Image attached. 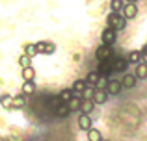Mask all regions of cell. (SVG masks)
<instances>
[{"instance_id": "obj_27", "label": "cell", "mask_w": 147, "mask_h": 141, "mask_svg": "<svg viewBox=\"0 0 147 141\" xmlns=\"http://www.w3.org/2000/svg\"><path fill=\"white\" fill-rule=\"evenodd\" d=\"M24 52H26L28 56H32V58L39 54V52H37V45H36V43H26V45H24Z\"/></svg>"}, {"instance_id": "obj_18", "label": "cell", "mask_w": 147, "mask_h": 141, "mask_svg": "<svg viewBox=\"0 0 147 141\" xmlns=\"http://www.w3.org/2000/svg\"><path fill=\"white\" fill-rule=\"evenodd\" d=\"M82 100H84L82 97L75 95V97H73L71 100L67 102V104H69V110H71V112H80V106H82Z\"/></svg>"}, {"instance_id": "obj_4", "label": "cell", "mask_w": 147, "mask_h": 141, "mask_svg": "<svg viewBox=\"0 0 147 141\" xmlns=\"http://www.w3.org/2000/svg\"><path fill=\"white\" fill-rule=\"evenodd\" d=\"M97 72H99L100 76H106V78H110V74H114L112 59H106V61H99V65H97Z\"/></svg>"}, {"instance_id": "obj_30", "label": "cell", "mask_w": 147, "mask_h": 141, "mask_svg": "<svg viewBox=\"0 0 147 141\" xmlns=\"http://www.w3.org/2000/svg\"><path fill=\"white\" fill-rule=\"evenodd\" d=\"M125 2H129V4H138V0H125Z\"/></svg>"}, {"instance_id": "obj_23", "label": "cell", "mask_w": 147, "mask_h": 141, "mask_svg": "<svg viewBox=\"0 0 147 141\" xmlns=\"http://www.w3.org/2000/svg\"><path fill=\"white\" fill-rule=\"evenodd\" d=\"M22 78H24V80H34V78H36V69H34L32 65L22 67Z\"/></svg>"}, {"instance_id": "obj_31", "label": "cell", "mask_w": 147, "mask_h": 141, "mask_svg": "<svg viewBox=\"0 0 147 141\" xmlns=\"http://www.w3.org/2000/svg\"><path fill=\"white\" fill-rule=\"evenodd\" d=\"M104 141H110V139H104Z\"/></svg>"}, {"instance_id": "obj_20", "label": "cell", "mask_w": 147, "mask_h": 141, "mask_svg": "<svg viewBox=\"0 0 147 141\" xmlns=\"http://www.w3.org/2000/svg\"><path fill=\"white\" fill-rule=\"evenodd\" d=\"M0 106H2V108L11 110V108H13V97H11V95H7V93L0 95Z\"/></svg>"}, {"instance_id": "obj_12", "label": "cell", "mask_w": 147, "mask_h": 141, "mask_svg": "<svg viewBox=\"0 0 147 141\" xmlns=\"http://www.w3.org/2000/svg\"><path fill=\"white\" fill-rule=\"evenodd\" d=\"M134 74H136L138 80H147V61L134 65Z\"/></svg>"}, {"instance_id": "obj_25", "label": "cell", "mask_w": 147, "mask_h": 141, "mask_svg": "<svg viewBox=\"0 0 147 141\" xmlns=\"http://www.w3.org/2000/svg\"><path fill=\"white\" fill-rule=\"evenodd\" d=\"M17 63H19L21 67H28V65H32V56H28V54L24 52V54H21V56H19Z\"/></svg>"}, {"instance_id": "obj_14", "label": "cell", "mask_w": 147, "mask_h": 141, "mask_svg": "<svg viewBox=\"0 0 147 141\" xmlns=\"http://www.w3.org/2000/svg\"><path fill=\"white\" fill-rule=\"evenodd\" d=\"M86 87H88L86 78H84V80H75V84H73V91H75V95H78V97H82V95H84Z\"/></svg>"}, {"instance_id": "obj_17", "label": "cell", "mask_w": 147, "mask_h": 141, "mask_svg": "<svg viewBox=\"0 0 147 141\" xmlns=\"http://www.w3.org/2000/svg\"><path fill=\"white\" fill-rule=\"evenodd\" d=\"M52 112L56 113V117H67L69 113H71V110H69V104H67V102H61V104L58 106V108H54Z\"/></svg>"}, {"instance_id": "obj_21", "label": "cell", "mask_w": 147, "mask_h": 141, "mask_svg": "<svg viewBox=\"0 0 147 141\" xmlns=\"http://www.w3.org/2000/svg\"><path fill=\"white\" fill-rule=\"evenodd\" d=\"M22 93L24 95L36 93V82H34V80H24V84H22Z\"/></svg>"}, {"instance_id": "obj_3", "label": "cell", "mask_w": 147, "mask_h": 141, "mask_svg": "<svg viewBox=\"0 0 147 141\" xmlns=\"http://www.w3.org/2000/svg\"><path fill=\"white\" fill-rule=\"evenodd\" d=\"M95 56H97L99 61H106V59L114 58V50H112L110 45H102L100 43V47H97V50H95Z\"/></svg>"}, {"instance_id": "obj_2", "label": "cell", "mask_w": 147, "mask_h": 141, "mask_svg": "<svg viewBox=\"0 0 147 141\" xmlns=\"http://www.w3.org/2000/svg\"><path fill=\"white\" fill-rule=\"evenodd\" d=\"M100 41H102V45H110L112 47L117 41V30L112 28V26H106L102 30V33H100Z\"/></svg>"}, {"instance_id": "obj_29", "label": "cell", "mask_w": 147, "mask_h": 141, "mask_svg": "<svg viewBox=\"0 0 147 141\" xmlns=\"http://www.w3.org/2000/svg\"><path fill=\"white\" fill-rule=\"evenodd\" d=\"M140 50H142V54H144V61H147V43L140 48Z\"/></svg>"}, {"instance_id": "obj_10", "label": "cell", "mask_w": 147, "mask_h": 141, "mask_svg": "<svg viewBox=\"0 0 147 141\" xmlns=\"http://www.w3.org/2000/svg\"><path fill=\"white\" fill-rule=\"evenodd\" d=\"M136 82H138V78H136L134 72H127V74H123V78H121V84H123L125 89H132V87L136 86Z\"/></svg>"}, {"instance_id": "obj_7", "label": "cell", "mask_w": 147, "mask_h": 141, "mask_svg": "<svg viewBox=\"0 0 147 141\" xmlns=\"http://www.w3.org/2000/svg\"><path fill=\"white\" fill-rule=\"evenodd\" d=\"M108 97H110V93H108L106 89L95 86V93H93V97H91V98L95 100V104H104V102L108 100Z\"/></svg>"}, {"instance_id": "obj_11", "label": "cell", "mask_w": 147, "mask_h": 141, "mask_svg": "<svg viewBox=\"0 0 147 141\" xmlns=\"http://www.w3.org/2000/svg\"><path fill=\"white\" fill-rule=\"evenodd\" d=\"M37 45V52L39 54H52L54 50H56V47H54L50 41H39V43H36Z\"/></svg>"}, {"instance_id": "obj_6", "label": "cell", "mask_w": 147, "mask_h": 141, "mask_svg": "<svg viewBox=\"0 0 147 141\" xmlns=\"http://www.w3.org/2000/svg\"><path fill=\"white\" fill-rule=\"evenodd\" d=\"M123 89H125V87H123V84L119 82V80H108L106 91L110 93V97H115V95H119Z\"/></svg>"}, {"instance_id": "obj_19", "label": "cell", "mask_w": 147, "mask_h": 141, "mask_svg": "<svg viewBox=\"0 0 147 141\" xmlns=\"http://www.w3.org/2000/svg\"><path fill=\"white\" fill-rule=\"evenodd\" d=\"M86 136H88V141H102V134H100V130L99 128H90V130L86 132Z\"/></svg>"}, {"instance_id": "obj_5", "label": "cell", "mask_w": 147, "mask_h": 141, "mask_svg": "<svg viewBox=\"0 0 147 141\" xmlns=\"http://www.w3.org/2000/svg\"><path fill=\"white\" fill-rule=\"evenodd\" d=\"M129 59L127 58H121V56H114L112 58V67H114V72H119V71H127L129 67Z\"/></svg>"}, {"instance_id": "obj_9", "label": "cell", "mask_w": 147, "mask_h": 141, "mask_svg": "<svg viewBox=\"0 0 147 141\" xmlns=\"http://www.w3.org/2000/svg\"><path fill=\"white\" fill-rule=\"evenodd\" d=\"M121 13H123V17H125L127 21H130V19H134L138 15V6H136V4H129V2H127Z\"/></svg>"}, {"instance_id": "obj_28", "label": "cell", "mask_w": 147, "mask_h": 141, "mask_svg": "<svg viewBox=\"0 0 147 141\" xmlns=\"http://www.w3.org/2000/svg\"><path fill=\"white\" fill-rule=\"evenodd\" d=\"M61 102H63V100L60 98V95H54V97H50V98H49V106H50L52 110H54V108H58Z\"/></svg>"}, {"instance_id": "obj_15", "label": "cell", "mask_w": 147, "mask_h": 141, "mask_svg": "<svg viewBox=\"0 0 147 141\" xmlns=\"http://www.w3.org/2000/svg\"><path fill=\"white\" fill-rule=\"evenodd\" d=\"M127 59H129V63H132V65H138V63L144 61V54H142V50H132V52H129Z\"/></svg>"}, {"instance_id": "obj_16", "label": "cell", "mask_w": 147, "mask_h": 141, "mask_svg": "<svg viewBox=\"0 0 147 141\" xmlns=\"http://www.w3.org/2000/svg\"><path fill=\"white\" fill-rule=\"evenodd\" d=\"M26 97L28 95H24V93H19V95H15L13 97V108L15 110H22L26 106Z\"/></svg>"}, {"instance_id": "obj_26", "label": "cell", "mask_w": 147, "mask_h": 141, "mask_svg": "<svg viewBox=\"0 0 147 141\" xmlns=\"http://www.w3.org/2000/svg\"><path fill=\"white\" fill-rule=\"evenodd\" d=\"M99 78H100V74L97 71H93V72H90V74L86 76V82H88V86H97V82H99Z\"/></svg>"}, {"instance_id": "obj_1", "label": "cell", "mask_w": 147, "mask_h": 141, "mask_svg": "<svg viewBox=\"0 0 147 141\" xmlns=\"http://www.w3.org/2000/svg\"><path fill=\"white\" fill-rule=\"evenodd\" d=\"M106 24L121 32V30H125V28H127V19L123 17V13H115V11H110V13L106 15Z\"/></svg>"}, {"instance_id": "obj_24", "label": "cell", "mask_w": 147, "mask_h": 141, "mask_svg": "<svg viewBox=\"0 0 147 141\" xmlns=\"http://www.w3.org/2000/svg\"><path fill=\"white\" fill-rule=\"evenodd\" d=\"M73 97H75V91H73V87H67V89L60 91V98H61L63 102H69Z\"/></svg>"}, {"instance_id": "obj_13", "label": "cell", "mask_w": 147, "mask_h": 141, "mask_svg": "<svg viewBox=\"0 0 147 141\" xmlns=\"http://www.w3.org/2000/svg\"><path fill=\"white\" fill-rule=\"evenodd\" d=\"M93 110H95V100L93 98H84L82 106H80V113H88V115H90Z\"/></svg>"}, {"instance_id": "obj_8", "label": "cell", "mask_w": 147, "mask_h": 141, "mask_svg": "<svg viewBox=\"0 0 147 141\" xmlns=\"http://www.w3.org/2000/svg\"><path fill=\"white\" fill-rule=\"evenodd\" d=\"M78 128L80 130H84V132H88L90 128H93V121H91V117L88 115V113H82V115H78Z\"/></svg>"}, {"instance_id": "obj_22", "label": "cell", "mask_w": 147, "mask_h": 141, "mask_svg": "<svg viewBox=\"0 0 147 141\" xmlns=\"http://www.w3.org/2000/svg\"><path fill=\"white\" fill-rule=\"evenodd\" d=\"M125 0H110V9L115 11V13H121L123 7H125Z\"/></svg>"}]
</instances>
